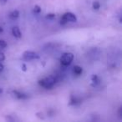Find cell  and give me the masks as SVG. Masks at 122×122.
Returning <instances> with one entry per match:
<instances>
[{
	"label": "cell",
	"instance_id": "6da1fadb",
	"mask_svg": "<svg viewBox=\"0 0 122 122\" xmlns=\"http://www.w3.org/2000/svg\"><path fill=\"white\" fill-rule=\"evenodd\" d=\"M55 79L54 78L53 76H49L46 77V78H44L42 80H39V84L40 86L44 87L45 89H51L55 84Z\"/></svg>",
	"mask_w": 122,
	"mask_h": 122
},
{
	"label": "cell",
	"instance_id": "7a4b0ae2",
	"mask_svg": "<svg viewBox=\"0 0 122 122\" xmlns=\"http://www.w3.org/2000/svg\"><path fill=\"white\" fill-rule=\"evenodd\" d=\"M74 59V54L72 53H65L60 57V63L64 66H68L72 63Z\"/></svg>",
	"mask_w": 122,
	"mask_h": 122
},
{
	"label": "cell",
	"instance_id": "3957f363",
	"mask_svg": "<svg viewBox=\"0 0 122 122\" xmlns=\"http://www.w3.org/2000/svg\"><path fill=\"white\" fill-rule=\"evenodd\" d=\"M77 21V18L73 13H70V12H68V13H65L62 18L60 19V24H67L68 22H72V23H75Z\"/></svg>",
	"mask_w": 122,
	"mask_h": 122
},
{
	"label": "cell",
	"instance_id": "277c9868",
	"mask_svg": "<svg viewBox=\"0 0 122 122\" xmlns=\"http://www.w3.org/2000/svg\"><path fill=\"white\" fill-rule=\"evenodd\" d=\"M23 57L25 60H32V59H39L40 56L39 55V54L33 51H25L23 54Z\"/></svg>",
	"mask_w": 122,
	"mask_h": 122
},
{
	"label": "cell",
	"instance_id": "5b68a950",
	"mask_svg": "<svg viewBox=\"0 0 122 122\" xmlns=\"http://www.w3.org/2000/svg\"><path fill=\"white\" fill-rule=\"evenodd\" d=\"M12 33H13V35L15 38H17V39H20V38L22 37V34H21V32H20V29H19V28L17 27V26L13 28Z\"/></svg>",
	"mask_w": 122,
	"mask_h": 122
},
{
	"label": "cell",
	"instance_id": "8992f818",
	"mask_svg": "<svg viewBox=\"0 0 122 122\" xmlns=\"http://www.w3.org/2000/svg\"><path fill=\"white\" fill-rule=\"evenodd\" d=\"M14 94L18 99H26L29 97V95H26L24 93H22L20 91H18V90H14Z\"/></svg>",
	"mask_w": 122,
	"mask_h": 122
},
{
	"label": "cell",
	"instance_id": "52a82bcc",
	"mask_svg": "<svg viewBox=\"0 0 122 122\" xmlns=\"http://www.w3.org/2000/svg\"><path fill=\"white\" fill-rule=\"evenodd\" d=\"M91 81L93 82V85L95 86V85H99V84H100V80L96 75H93L91 76Z\"/></svg>",
	"mask_w": 122,
	"mask_h": 122
},
{
	"label": "cell",
	"instance_id": "ba28073f",
	"mask_svg": "<svg viewBox=\"0 0 122 122\" xmlns=\"http://www.w3.org/2000/svg\"><path fill=\"white\" fill-rule=\"evenodd\" d=\"M83 72V69L81 68L79 65H76V66L74 67V73L76 75H80Z\"/></svg>",
	"mask_w": 122,
	"mask_h": 122
},
{
	"label": "cell",
	"instance_id": "9c48e42d",
	"mask_svg": "<svg viewBox=\"0 0 122 122\" xmlns=\"http://www.w3.org/2000/svg\"><path fill=\"white\" fill-rule=\"evenodd\" d=\"M19 16V12L18 10H14L10 14V17L12 18V19H17Z\"/></svg>",
	"mask_w": 122,
	"mask_h": 122
},
{
	"label": "cell",
	"instance_id": "30bf717a",
	"mask_svg": "<svg viewBox=\"0 0 122 122\" xmlns=\"http://www.w3.org/2000/svg\"><path fill=\"white\" fill-rule=\"evenodd\" d=\"M92 6H93V9H95V10H98L100 8V4L98 1H95V2L93 3V5Z\"/></svg>",
	"mask_w": 122,
	"mask_h": 122
},
{
	"label": "cell",
	"instance_id": "8fae6325",
	"mask_svg": "<svg viewBox=\"0 0 122 122\" xmlns=\"http://www.w3.org/2000/svg\"><path fill=\"white\" fill-rule=\"evenodd\" d=\"M77 101H78V100H77V99L75 98V96H73V95H71V97H70V105H75V104L77 103Z\"/></svg>",
	"mask_w": 122,
	"mask_h": 122
},
{
	"label": "cell",
	"instance_id": "7c38bea8",
	"mask_svg": "<svg viewBox=\"0 0 122 122\" xmlns=\"http://www.w3.org/2000/svg\"><path fill=\"white\" fill-rule=\"evenodd\" d=\"M7 47V43L4 39H0V49H4V48Z\"/></svg>",
	"mask_w": 122,
	"mask_h": 122
},
{
	"label": "cell",
	"instance_id": "4fadbf2b",
	"mask_svg": "<svg viewBox=\"0 0 122 122\" xmlns=\"http://www.w3.org/2000/svg\"><path fill=\"white\" fill-rule=\"evenodd\" d=\"M34 12L35 13V14H39V13L41 12V8L40 6L39 5H35L34 7Z\"/></svg>",
	"mask_w": 122,
	"mask_h": 122
},
{
	"label": "cell",
	"instance_id": "5bb4252c",
	"mask_svg": "<svg viewBox=\"0 0 122 122\" xmlns=\"http://www.w3.org/2000/svg\"><path fill=\"white\" fill-rule=\"evenodd\" d=\"M54 18H55V14H48L47 15H46V19H54Z\"/></svg>",
	"mask_w": 122,
	"mask_h": 122
},
{
	"label": "cell",
	"instance_id": "9a60e30c",
	"mask_svg": "<svg viewBox=\"0 0 122 122\" xmlns=\"http://www.w3.org/2000/svg\"><path fill=\"white\" fill-rule=\"evenodd\" d=\"M5 59V55L3 53H0V62H3Z\"/></svg>",
	"mask_w": 122,
	"mask_h": 122
},
{
	"label": "cell",
	"instance_id": "2e32d148",
	"mask_svg": "<svg viewBox=\"0 0 122 122\" xmlns=\"http://www.w3.org/2000/svg\"><path fill=\"white\" fill-rule=\"evenodd\" d=\"M21 68H22V70H23V71H26V70H27V67H26L25 64H23L22 66H21Z\"/></svg>",
	"mask_w": 122,
	"mask_h": 122
},
{
	"label": "cell",
	"instance_id": "e0dca14e",
	"mask_svg": "<svg viewBox=\"0 0 122 122\" xmlns=\"http://www.w3.org/2000/svg\"><path fill=\"white\" fill-rule=\"evenodd\" d=\"M4 65H2V64L0 63V72H2L3 70H4Z\"/></svg>",
	"mask_w": 122,
	"mask_h": 122
},
{
	"label": "cell",
	"instance_id": "ac0fdd59",
	"mask_svg": "<svg viewBox=\"0 0 122 122\" xmlns=\"http://www.w3.org/2000/svg\"><path fill=\"white\" fill-rule=\"evenodd\" d=\"M0 2L3 3V4H5V3L7 2V0H0Z\"/></svg>",
	"mask_w": 122,
	"mask_h": 122
},
{
	"label": "cell",
	"instance_id": "d6986e66",
	"mask_svg": "<svg viewBox=\"0 0 122 122\" xmlns=\"http://www.w3.org/2000/svg\"><path fill=\"white\" fill-rule=\"evenodd\" d=\"M3 31H4V29H3V28L0 26V34H1V33H3Z\"/></svg>",
	"mask_w": 122,
	"mask_h": 122
},
{
	"label": "cell",
	"instance_id": "ffe728a7",
	"mask_svg": "<svg viewBox=\"0 0 122 122\" xmlns=\"http://www.w3.org/2000/svg\"><path fill=\"white\" fill-rule=\"evenodd\" d=\"M3 92H4V90H3V89H2V88H0V94H2Z\"/></svg>",
	"mask_w": 122,
	"mask_h": 122
}]
</instances>
